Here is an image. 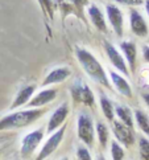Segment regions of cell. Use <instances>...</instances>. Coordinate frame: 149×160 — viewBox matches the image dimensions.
Masks as SVG:
<instances>
[{
	"label": "cell",
	"mask_w": 149,
	"mask_h": 160,
	"mask_svg": "<svg viewBox=\"0 0 149 160\" xmlns=\"http://www.w3.org/2000/svg\"><path fill=\"white\" fill-rule=\"evenodd\" d=\"M70 74H71V72L69 68H55V69L50 70L46 78L44 79L42 86H48V85H51V83H60L64 81V79L70 77Z\"/></svg>",
	"instance_id": "12"
},
{
	"label": "cell",
	"mask_w": 149,
	"mask_h": 160,
	"mask_svg": "<svg viewBox=\"0 0 149 160\" xmlns=\"http://www.w3.org/2000/svg\"><path fill=\"white\" fill-rule=\"evenodd\" d=\"M142 98H144L145 101V103L149 106V93H145V94H142Z\"/></svg>",
	"instance_id": "28"
},
{
	"label": "cell",
	"mask_w": 149,
	"mask_h": 160,
	"mask_svg": "<svg viewBox=\"0 0 149 160\" xmlns=\"http://www.w3.org/2000/svg\"><path fill=\"white\" fill-rule=\"evenodd\" d=\"M111 156L112 160H123L124 159V151L123 148L119 146V143L113 140L111 143Z\"/></svg>",
	"instance_id": "23"
},
{
	"label": "cell",
	"mask_w": 149,
	"mask_h": 160,
	"mask_svg": "<svg viewBox=\"0 0 149 160\" xmlns=\"http://www.w3.org/2000/svg\"><path fill=\"white\" fill-rule=\"evenodd\" d=\"M67 114H69V106H67V103L61 105L58 108H57V110L54 111V114L49 119V123H48V132L49 134H51L53 131H55L62 123H64V121L67 117Z\"/></svg>",
	"instance_id": "11"
},
{
	"label": "cell",
	"mask_w": 149,
	"mask_h": 160,
	"mask_svg": "<svg viewBox=\"0 0 149 160\" xmlns=\"http://www.w3.org/2000/svg\"><path fill=\"white\" fill-rule=\"evenodd\" d=\"M139 152L142 160H149V140L140 138L139 140Z\"/></svg>",
	"instance_id": "22"
},
{
	"label": "cell",
	"mask_w": 149,
	"mask_h": 160,
	"mask_svg": "<svg viewBox=\"0 0 149 160\" xmlns=\"http://www.w3.org/2000/svg\"><path fill=\"white\" fill-rule=\"evenodd\" d=\"M65 130H66V127H61L58 131H55V132L50 136V138L46 140V143L44 144V147L41 148V151H40V153H38V156H37L36 160L46 159L48 156H50L51 153L57 150V148H58V146L61 144L62 139H64Z\"/></svg>",
	"instance_id": "5"
},
{
	"label": "cell",
	"mask_w": 149,
	"mask_h": 160,
	"mask_svg": "<svg viewBox=\"0 0 149 160\" xmlns=\"http://www.w3.org/2000/svg\"><path fill=\"white\" fill-rule=\"evenodd\" d=\"M57 95V90L55 89H46V90H42L40 91V93L33 97V98L31 99V102L28 105H29V107H38V106H44L49 103V102H51Z\"/></svg>",
	"instance_id": "13"
},
{
	"label": "cell",
	"mask_w": 149,
	"mask_h": 160,
	"mask_svg": "<svg viewBox=\"0 0 149 160\" xmlns=\"http://www.w3.org/2000/svg\"><path fill=\"white\" fill-rule=\"evenodd\" d=\"M99 160H104V158H102V156H100V158H99Z\"/></svg>",
	"instance_id": "30"
},
{
	"label": "cell",
	"mask_w": 149,
	"mask_h": 160,
	"mask_svg": "<svg viewBox=\"0 0 149 160\" xmlns=\"http://www.w3.org/2000/svg\"><path fill=\"white\" fill-rule=\"evenodd\" d=\"M122 50L124 52V56L127 58L128 64L131 66V70H135L136 68V57H137V50H136V44L132 41L122 42Z\"/></svg>",
	"instance_id": "16"
},
{
	"label": "cell",
	"mask_w": 149,
	"mask_h": 160,
	"mask_svg": "<svg viewBox=\"0 0 149 160\" xmlns=\"http://www.w3.org/2000/svg\"><path fill=\"white\" fill-rule=\"evenodd\" d=\"M77 57H78L79 62H81L82 68L84 69V72L87 73L95 82H99V83L103 85V86L110 88V82H108L107 76H106L104 70H103L102 65L98 62V60L89 52V50L78 49L77 50Z\"/></svg>",
	"instance_id": "2"
},
{
	"label": "cell",
	"mask_w": 149,
	"mask_h": 160,
	"mask_svg": "<svg viewBox=\"0 0 149 160\" xmlns=\"http://www.w3.org/2000/svg\"><path fill=\"white\" fill-rule=\"evenodd\" d=\"M142 54H144L145 61L149 62V47H144V48H142Z\"/></svg>",
	"instance_id": "27"
},
{
	"label": "cell",
	"mask_w": 149,
	"mask_h": 160,
	"mask_svg": "<svg viewBox=\"0 0 149 160\" xmlns=\"http://www.w3.org/2000/svg\"><path fill=\"white\" fill-rule=\"evenodd\" d=\"M116 115L120 118L122 123H124L125 126L132 128L133 127V118L132 114H131V110L125 106H116Z\"/></svg>",
	"instance_id": "18"
},
{
	"label": "cell",
	"mask_w": 149,
	"mask_h": 160,
	"mask_svg": "<svg viewBox=\"0 0 149 160\" xmlns=\"http://www.w3.org/2000/svg\"><path fill=\"white\" fill-rule=\"evenodd\" d=\"M112 130H113V134H115L116 139L123 143L125 147H129L135 143V135H133V131L131 127L125 126L122 122H113L112 124Z\"/></svg>",
	"instance_id": "7"
},
{
	"label": "cell",
	"mask_w": 149,
	"mask_h": 160,
	"mask_svg": "<svg viewBox=\"0 0 149 160\" xmlns=\"http://www.w3.org/2000/svg\"><path fill=\"white\" fill-rule=\"evenodd\" d=\"M110 76H111L112 82H113V85H115V88H116V90L119 91V93L122 95H124V97H128V98H131V97H132V89H131L129 83L125 81V79L120 76V74H118L115 72H111Z\"/></svg>",
	"instance_id": "14"
},
{
	"label": "cell",
	"mask_w": 149,
	"mask_h": 160,
	"mask_svg": "<svg viewBox=\"0 0 149 160\" xmlns=\"http://www.w3.org/2000/svg\"><path fill=\"white\" fill-rule=\"evenodd\" d=\"M145 7H147V12H148V16H149V0L145 3Z\"/></svg>",
	"instance_id": "29"
},
{
	"label": "cell",
	"mask_w": 149,
	"mask_h": 160,
	"mask_svg": "<svg viewBox=\"0 0 149 160\" xmlns=\"http://www.w3.org/2000/svg\"><path fill=\"white\" fill-rule=\"evenodd\" d=\"M78 136L86 146L94 144V123L87 112H81L78 117Z\"/></svg>",
	"instance_id": "3"
},
{
	"label": "cell",
	"mask_w": 149,
	"mask_h": 160,
	"mask_svg": "<svg viewBox=\"0 0 149 160\" xmlns=\"http://www.w3.org/2000/svg\"><path fill=\"white\" fill-rule=\"evenodd\" d=\"M104 49L107 52L108 58H110V61H111V64L115 66L119 72H122L124 76H129L128 68H127V65H125V61L123 58V56L120 54L110 42H104Z\"/></svg>",
	"instance_id": "8"
},
{
	"label": "cell",
	"mask_w": 149,
	"mask_h": 160,
	"mask_svg": "<svg viewBox=\"0 0 149 160\" xmlns=\"http://www.w3.org/2000/svg\"><path fill=\"white\" fill-rule=\"evenodd\" d=\"M62 160H69V159H67V158H65V159H62Z\"/></svg>",
	"instance_id": "31"
},
{
	"label": "cell",
	"mask_w": 149,
	"mask_h": 160,
	"mask_svg": "<svg viewBox=\"0 0 149 160\" xmlns=\"http://www.w3.org/2000/svg\"><path fill=\"white\" fill-rule=\"evenodd\" d=\"M44 114L42 108H33V110H25V111H17L11 115L4 117L0 121V130H13V128H21L26 127L31 123L36 122L37 119Z\"/></svg>",
	"instance_id": "1"
},
{
	"label": "cell",
	"mask_w": 149,
	"mask_h": 160,
	"mask_svg": "<svg viewBox=\"0 0 149 160\" xmlns=\"http://www.w3.org/2000/svg\"><path fill=\"white\" fill-rule=\"evenodd\" d=\"M135 118H136V122L139 124L140 130L142 132H145L147 135H149V118L145 112H142L141 110H136L135 111Z\"/></svg>",
	"instance_id": "19"
},
{
	"label": "cell",
	"mask_w": 149,
	"mask_h": 160,
	"mask_svg": "<svg viewBox=\"0 0 149 160\" xmlns=\"http://www.w3.org/2000/svg\"><path fill=\"white\" fill-rule=\"evenodd\" d=\"M34 91V86H26V88H22L19 93H17V97L13 102V105L11 106V110H13V108H17L22 105H25L28 101L31 99V97Z\"/></svg>",
	"instance_id": "17"
},
{
	"label": "cell",
	"mask_w": 149,
	"mask_h": 160,
	"mask_svg": "<svg viewBox=\"0 0 149 160\" xmlns=\"http://www.w3.org/2000/svg\"><path fill=\"white\" fill-rule=\"evenodd\" d=\"M89 15L90 19L93 21V24L95 25L96 29H99L100 32H107V25H106V20L104 16L100 12V9L96 5H91L89 8Z\"/></svg>",
	"instance_id": "15"
},
{
	"label": "cell",
	"mask_w": 149,
	"mask_h": 160,
	"mask_svg": "<svg viewBox=\"0 0 149 160\" xmlns=\"http://www.w3.org/2000/svg\"><path fill=\"white\" fill-rule=\"evenodd\" d=\"M71 94L75 102H82V103L87 106L94 105V95L91 93L90 88L84 85L82 81H77L71 86Z\"/></svg>",
	"instance_id": "6"
},
{
	"label": "cell",
	"mask_w": 149,
	"mask_h": 160,
	"mask_svg": "<svg viewBox=\"0 0 149 160\" xmlns=\"http://www.w3.org/2000/svg\"><path fill=\"white\" fill-rule=\"evenodd\" d=\"M131 29H132V32L135 33L136 36H139V37L148 36V32H149L147 21L135 9L131 11Z\"/></svg>",
	"instance_id": "10"
},
{
	"label": "cell",
	"mask_w": 149,
	"mask_h": 160,
	"mask_svg": "<svg viewBox=\"0 0 149 160\" xmlns=\"http://www.w3.org/2000/svg\"><path fill=\"white\" fill-rule=\"evenodd\" d=\"M96 132H98V139H99L100 146L102 147H106L107 146V142H108V138H110V134H108L107 126L103 123V122H99L98 126H96Z\"/></svg>",
	"instance_id": "21"
},
{
	"label": "cell",
	"mask_w": 149,
	"mask_h": 160,
	"mask_svg": "<svg viewBox=\"0 0 149 160\" xmlns=\"http://www.w3.org/2000/svg\"><path fill=\"white\" fill-rule=\"evenodd\" d=\"M77 156H78V160H93L91 159V155H90L89 150L86 147H79L78 148Z\"/></svg>",
	"instance_id": "24"
},
{
	"label": "cell",
	"mask_w": 149,
	"mask_h": 160,
	"mask_svg": "<svg viewBox=\"0 0 149 160\" xmlns=\"http://www.w3.org/2000/svg\"><path fill=\"white\" fill-rule=\"evenodd\" d=\"M40 4H41L42 9H45L49 13V16L51 18L53 16V8H51V0H38Z\"/></svg>",
	"instance_id": "25"
},
{
	"label": "cell",
	"mask_w": 149,
	"mask_h": 160,
	"mask_svg": "<svg viewBox=\"0 0 149 160\" xmlns=\"http://www.w3.org/2000/svg\"><path fill=\"white\" fill-rule=\"evenodd\" d=\"M100 105H102V110H103V114L104 117L108 119V121H112L113 119V107H112V103L111 101L107 98L106 95H100Z\"/></svg>",
	"instance_id": "20"
},
{
	"label": "cell",
	"mask_w": 149,
	"mask_h": 160,
	"mask_svg": "<svg viewBox=\"0 0 149 160\" xmlns=\"http://www.w3.org/2000/svg\"><path fill=\"white\" fill-rule=\"evenodd\" d=\"M42 138H44V131L41 128L32 131V132L25 135V138L22 139V143H21V151H20L21 158L22 159L29 158L37 148V146L40 144V142L42 140Z\"/></svg>",
	"instance_id": "4"
},
{
	"label": "cell",
	"mask_w": 149,
	"mask_h": 160,
	"mask_svg": "<svg viewBox=\"0 0 149 160\" xmlns=\"http://www.w3.org/2000/svg\"><path fill=\"white\" fill-rule=\"evenodd\" d=\"M107 16H108V19H110V22H111L115 33L119 37H122L123 36V13H122V11L118 7H115V5L108 4L107 5Z\"/></svg>",
	"instance_id": "9"
},
{
	"label": "cell",
	"mask_w": 149,
	"mask_h": 160,
	"mask_svg": "<svg viewBox=\"0 0 149 160\" xmlns=\"http://www.w3.org/2000/svg\"><path fill=\"white\" fill-rule=\"evenodd\" d=\"M115 2L125 4V5H140V4H142V0H115Z\"/></svg>",
	"instance_id": "26"
}]
</instances>
